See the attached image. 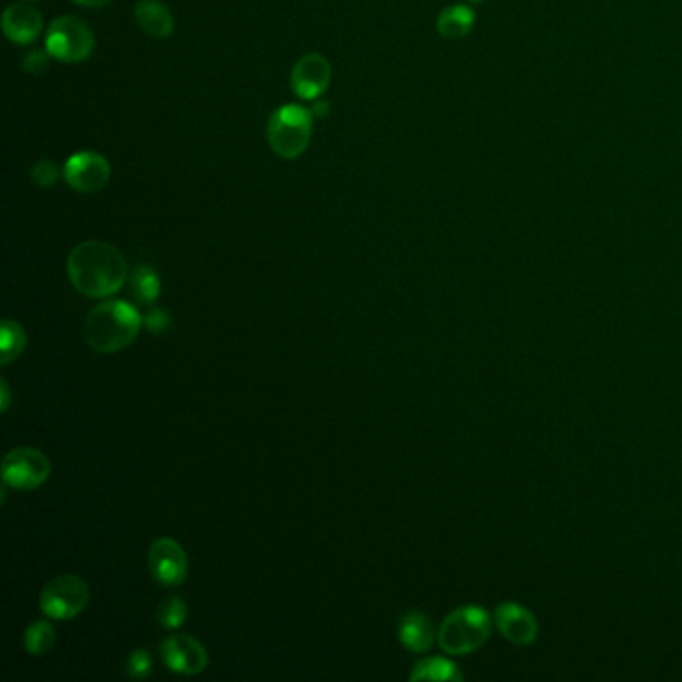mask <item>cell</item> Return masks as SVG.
<instances>
[{"instance_id": "1", "label": "cell", "mask_w": 682, "mask_h": 682, "mask_svg": "<svg viewBox=\"0 0 682 682\" xmlns=\"http://www.w3.org/2000/svg\"><path fill=\"white\" fill-rule=\"evenodd\" d=\"M67 268L72 287L90 298L117 295L129 275L127 260L119 248L102 240H87L72 248Z\"/></svg>"}, {"instance_id": "2", "label": "cell", "mask_w": 682, "mask_h": 682, "mask_svg": "<svg viewBox=\"0 0 682 682\" xmlns=\"http://www.w3.org/2000/svg\"><path fill=\"white\" fill-rule=\"evenodd\" d=\"M145 318L125 300H105L85 320V338L99 353H119L137 338Z\"/></svg>"}, {"instance_id": "3", "label": "cell", "mask_w": 682, "mask_h": 682, "mask_svg": "<svg viewBox=\"0 0 682 682\" xmlns=\"http://www.w3.org/2000/svg\"><path fill=\"white\" fill-rule=\"evenodd\" d=\"M488 636H491L488 613L481 606L466 604L446 616L436 633V641L445 653L463 656L478 651L488 641Z\"/></svg>"}, {"instance_id": "4", "label": "cell", "mask_w": 682, "mask_h": 682, "mask_svg": "<svg viewBox=\"0 0 682 682\" xmlns=\"http://www.w3.org/2000/svg\"><path fill=\"white\" fill-rule=\"evenodd\" d=\"M313 110L303 105H285L268 119L267 139L270 149L283 159H298L310 145Z\"/></svg>"}, {"instance_id": "5", "label": "cell", "mask_w": 682, "mask_h": 682, "mask_svg": "<svg viewBox=\"0 0 682 682\" xmlns=\"http://www.w3.org/2000/svg\"><path fill=\"white\" fill-rule=\"evenodd\" d=\"M95 45V32L85 20L77 17H59L52 20L45 39L50 57L67 65L89 59Z\"/></svg>"}, {"instance_id": "6", "label": "cell", "mask_w": 682, "mask_h": 682, "mask_svg": "<svg viewBox=\"0 0 682 682\" xmlns=\"http://www.w3.org/2000/svg\"><path fill=\"white\" fill-rule=\"evenodd\" d=\"M90 589L80 576L60 574L40 593V611L55 621H70L89 604Z\"/></svg>"}, {"instance_id": "7", "label": "cell", "mask_w": 682, "mask_h": 682, "mask_svg": "<svg viewBox=\"0 0 682 682\" xmlns=\"http://www.w3.org/2000/svg\"><path fill=\"white\" fill-rule=\"evenodd\" d=\"M50 463L45 453L30 446L12 448L2 461V481L17 491H34L49 481Z\"/></svg>"}, {"instance_id": "8", "label": "cell", "mask_w": 682, "mask_h": 682, "mask_svg": "<svg viewBox=\"0 0 682 682\" xmlns=\"http://www.w3.org/2000/svg\"><path fill=\"white\" fill-rule=\"evenodd\" d=\"M62 177L72 190L82 195H95L109 185L110 165L99 152L82 150L69 157L62 169Z\"/></svg>"}, {"instance_id": "9", "label": "cell", "mask_w": 682, "mask_h": 682, "mask_svg": "<svg viewBox=\"0 0 682 682\" xmlns=\"http://www.w3.org/2000/svg\"><path fill=\"white\" fill-rule=\"evenodd\" d=\"M150 574L162 586H178L188 576L187 554L182 546L169 536L157 538L149 553Z\"/></svg>"}, {"instance_id": "10", "label": "cell", "mask_w": 682, "mask_h": 682, "mask_svg": "<svg viewBox=\"0 0 682 682\" xmlns=\"http://www.w3.org/2000/svg\"><path fill=\"white\" fill-rule=\"evenodd\" d=\"M333 80V69L323 55L310 52L298 60L290 72V89L298 99L317 100L327 92Z\"/></svg>"}, {"instance_id": "11", "label": "cell", "mask_w": 682, "mask_h": 682, "mask_svg": "<svg viewBox=\"0 0 682 682\" xmlns=\"http://www.w3.org/2000/svg\"><path fill=\"white\" fill-rule=\"evenodd\" d=\"M162 661L172 673L200 674L208 666V654L197 639L188 634H170L160 644Z\"/></svg>"}, {"instance_id": "12", "label": "cell", "mask_w": 682, "mask_h": 682, "mask_svg": "<svg viewBox=\"0 0 682 682\" xmlns=\"http://www.w3.org/2000/svg\"><path fill=\"white\" fill-rule=\"evenodd\" d=\"M496 629L508 643L516 646H528L538 636V623L523 604L503 603L495 611Z\"/></svg>"}, {"instance_id": "13", "label": "cell", "mask_w": 682, "mask_h": 682, "mask_svg": "<svg viewBox=\"0 0 682 682\" xmlns=\"http://www.w3.org/2000/svg\"><path fill=\"white\" fill-rule=\"evenodd\" d=\"M42 29H45L42 14L32 4L17 2V4H10L2 14V30L7 39L14 45L34 42L42 34Z\"/></svg>"}, {"instance_id": "14", "label": "cell", "mask_w": 682, "mask_h": 682, "mask_svg": "<svg viewBox=\"0 0 682 682\" xmlns=\"http://www.w3.org/2000/svg\"><path fill=\"white\" fill-rule=\"evenodd\" d=\"M398 639L411 653H426L435 643V626L421 611H411L398 624Z\"/></svg>"}, {"instance_id": "15", "label": "cell", "mask_w": 682, "mask_h": 682, "mask_svg": "<svg viewBox=\"0 0 682 682\" xmlns=\"http://www.w3.org/2000/svg\"><path fill=\"white\" fill-rule=\"evenodd\" d=\"M135 19L152 39H169L175 30L172 12L160 0H140L135 7Z\"/></svg>"}, {"instance_id": "16", "label": "cell", "mask_w": 682, "mask_h": 682, "mask_svg": "<svg viewBox=\"0 0 682 682\" xmlns=\"http://www.w3.org/2000/svg\"><path fill=\"white\" fill-rule=\"evenodd\" d=\"M475 10L466 4H453L441 10L436 19V30L443 39H465L466 34L475 27Z\"/></svg>"}, {"instance_id": "17", "label": "cell", "mask_w": 682, "mask_h": 682, "mask_svg": "<svg viewBox=\"0 0 682 682\" xmlns=\"http://www.w3.org/2000/svg\"><path fill=\"white\" fill-rule=\"evenodd\" d=\"M411 681H463V674L455 663L446 661L443 656H433L415 664Z\"/></svg>"}, {"instance_id": "18", "label": "cell", "mask_w": 682, "mask_h": 682, "mask_svg": "<svg viewBox=\"0 0 682 682\" xmlns=\"http://www.w3.org/2000/svg\"><path fill=\"white\" fill-rule=\"evenodd\" d=\"M27 346V333L17 320H2L0 327V360L7 366L17 360Z\"/></svg>"}, {"instance_id": "19", "label": "cell", "mask_w": 682, "mask_h": 682, "mask_svg": "<svg viewBox=\"0 0 682 682\" xmlns=\"http://www.w3.org/2000/svg\"><path fill=\"white\" fill-rule=\"evenodd\" d=\"M130 288L142 305H152L160 295L159 273L152 267L140 265L130 275Z\"/></svg>"}, {"instance_id": "20", "label": "cell", "mask_w": 682, "mask_h": 682, "mask_svg": "<svg viewBox=\"0 0 682 682\" xmlns=\"http://www.w3.org/2000/svg\"><path fill=\"white\" fill-rule=\"evenodd\" d=\"M57 643V633L52 629V624L47 621H34L27 626L24 631V649L27 653L40 656L52 651V646Z\"/></svg>"}, {"instance_id": "21", "label": "cell", "mask_w": 682, "mask_h": 682, "mask_svg": "<svg viewBox=\"0 0 682 682\" xmlns=\"http://www.w3.org/2000/svg\"><path fill=\"white\" fill-rule=\"evenodd\" d=\"M188 609L185 601L178 599V596H170L165 603H160L159 611H157V621L162 629L175 631V629L185 624Z\"/></svg>"}, {"instance_id": "22", "label": "cell", "mask_w": 682, "mask_h": 682, "mask_svg": "<svg viewBox=\"0 0 682 682\" xmlns=\"http://www.w3.org/2000/svg\"><path fill=\"white\" fill-rule=\"evenodd\" d=\"M30 178L42 188L55 187L59 182L60 170L50 159H42L30 169Z\"/></svg>"}, {"instance_id": "23", "label": "cell", "mask_w": 682, "mask_h": 682, "mask_svg": "<svg viewBox=\"0 0 682 682\" xmlns=\"http://www.w3.org/2000/svg\"><path fill=\"white\" fill-rule=\"evenodd\" d=\"M150 673H152V659H150L149 651L137 649L127 661V674L132 681H142V679H149Z\"/></svg>"}, {"instance_id": "24", "label": "cell", "mask_w": 682, "mask_h": 682, "mask_svg": "<svg viewBox=\"0 0 682 682\" xmlns=\"http://www.w3.org/2000/svg\"><path fill=\"white\" fill-rule=\"evenodd\" d=\"M49 50H30L22 59V70L29 75H42L49 69Z\"/></svg>"}, {"instance_id": "25", "label": "cell", "mask_w": 682, "mask_h": 682, "mask_svg": "<svg viewBox=\"0 0 682 682\" xmlns=\"http://www.w3.org/2000/svg\"><path fill=\"white\" fill-rule=\"evenodd\" d=\"M145 327L149 328L152 335H162L167 333V328L170 327V315L162 308H155L150 310L149 315L145 317Z\"/></svg>"}, {"instance_id": "26", "label": "cell", "mask_w": 682, "mask_h": 682, "mask_svg": "<svg viewBox=\"0 0 682 682\" xmlns=\"http://www.w3.org/2000/svg\"><path fill=\"white\" fill-rule=\"evenodd\" d=\"M80 7H90V9H99V7H107L112 0H72Z\"/></svg>"}, {"instance_id": "27", "label": "cell", "mask_w": 682, "mask_h": 682, "mask_svg": "<svg viewBox=\"0 0 682 682\" xmlns=\"http://www.w3.org/2000/svg\"><path fill=\"white\" fill-rule=\"evenodd\" d=\"M0 391H2V413H7V408H9L10 403V391L9 385H7V380H2V383H0Z\"/></svg>"}, {"instance_id": "28", "label": "cell", "mask_w": 682, "mask_h": 682, "mask_svg": "<svg viewBox=\"0 0 682 682\" xmlns=\"http://www.w3.org/2000/svg\"><path fill=\"white\" fill-rule=\"evenodd\" d=\"M318 112H323V117H327V112H328L327 102H323V105H317V107L313 109V115H317L318 117Z\"/></svg>"}, {"instance_id": "29", "label": "cell", "mask_w": 682, "mask_h": 682, "mask_svg": "<svg viewBox=\"0 0 682 682\" xmlns=\"http://www.w3.org/2000/svg\"><path fill=\"white\" fill-rule=\"evenodd\" d=\"M466 2H483V0H466Z\"/></svg>"}]
</instances>
